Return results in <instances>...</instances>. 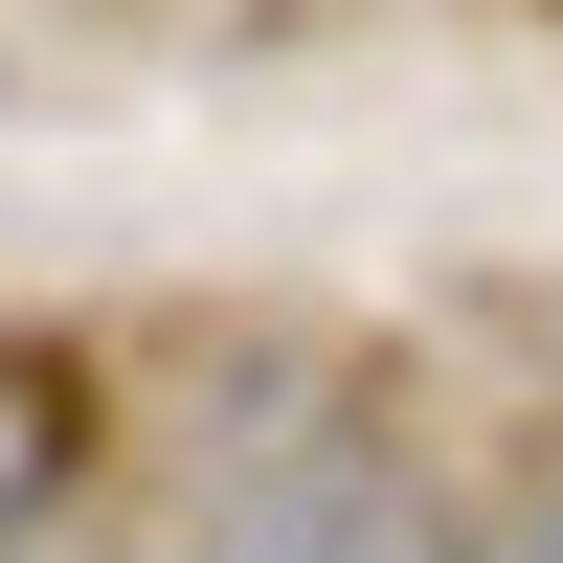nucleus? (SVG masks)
<instances>
[{
  "label": "nucleus",
  "mask_w": 563,
  "mask_h": 563,
  "mask_svg": "<svg viewBox=\"0 0 563 563\" xmlns=\"http://www.w3.org/2000/svg\"><path fill=\"white\" fill-rule=\"evenodd\" d=\"M135 563H429V519H406V474H384V451L271 429V451H225V474L180 496Z\"/></svg>",
  "instance_id": "nucleus-1"
},
{
  "label": "nucleus",
  "mask_w": 563,
  "mask_h": 563,
  "mask_svg": "<svg viewBox=\"0 0 563 563\" xmlns=\"http://www.w3.org/2000/svg\"><path fill=\"white\" fill-rule=\"evenodd\" d=\"M23 519H45V429L0 406V563H23Z\"/></svg>",
  "instance_id": "nucleus-2"
},
{
  "label": "nucleus",
  "mask_w": 563,
  "mask_h": 563,
  "mask_svg": "<svg viewBox=\"0 0 563 563\" xmlns=\"http://www.w3.org/2000/svg\"><path fill=\"white\" fill-rule=\"evenodd\" d=\"M496 563H563V496H541V519H519V541H496Z\"/></svg>",
  "instance_id": "nucleus-3"
}]
</instances>
